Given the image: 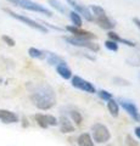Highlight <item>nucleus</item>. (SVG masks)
Here are the masks:
<instances>
[{
    "mask_svg": "<svg viewBox=\"0 0 140 146\" xmlns=\"http://www.w3.org/2000/svg\"><path fill=\"white\" fill-rule=\"evenodd\" d=\"M26 89L28 91L31 101L35 107L42 111H48L56 105V93L50 84L44 83V82H40V83L29 82L26 85Z\"/></svg>",
    "mask_w": 140,
    "mask_h": 146,
    "instance_id": "1",
    "label": "nucleus"
},
{
    "mask_svg": "<svg viewBox=\"0 0 140 146\" xmlns=\"http://www.w3.org/2000/svg\"><path fill=\"white\" fill-rule=\"evenodd\" d=\"M6 1L13 4V5L19 6L21 9H25V10H28V11H33V12H38V13H43V15L48 16V17H51L52 16V12L46 9L45 6L40 5V4L32 1V0H6Z\"/></svg>",
    "mask_w": 140,
    "mask_h": 146,
    "instance_id": "2",
    "label": "nucleus"
},
{
    "mask_svg": "<svg viewBox=\"0 0 140 146\" xmlns=\"http://www.w3.org/2000/svg\"><path fill=\"white\" fill-rule=\"evenodd\" d=\"M92 138L98 144H105L111 139V131L102 123H95L92 125Z\"/></svg>",
    "mask_w": 140,
    "mask_h": 146,
    "instance_id": "3",
    "label": "nucleus"
},
{
    "mask_svg": "<svg viewBox=\"0 0 140 146\" xmlns=\"http://www.w3.org/2000/svg\"><path fill=\"white\" fill-rule=\"evenodd\" d=\"M4 10H5V12L9 13V15H10L12 18H15V20L22 22V23H25L26 26L31 27V28H33V29L38 31V32H42V33H48V28H46V27L43 26L42 23H38L37 21L32 20V18L27 17V16H25V15H20V13H16V12H13V11H11V10H9V9H4Z\"/></svg>",
    "mask_w": 140,
    "mask_h": 146,
    "instance_id": "4",
    "label": "nucleus"
},
{
    "mask_svg": "<svg viewBox=\"0 0 140 146\" xmlns=\"http://www.w3.org/2000/svg\"><path fill=\"white\" fill-rule=\"evenodd\" d=\"M64 39L66 40L70 45H73V46H78V48H84V49H88L93 52H98L100 50V46L99 44L94 43L93 40H85V39H79V38H76V36H64Z\"/></svg>",
    "mask_w": 140,
    "mask_h": 146,
    "instance_id": "5",
    "label": "nucleus"
},
{
    "mask_svg": "<svg viewBox=\"0 0 140 146\" xmlns=\"http://www.w3.org/2000/svg\"><path fill=\"white\" fill-rule=\"evenodd\" d=\"M71 82H72V86L84 91V93H88V94H95L96 93V88L94 86V84L90 83L89 80L82 78V77H79V76H72Z\"/></svg>",
    "mask_w": 140,
    "mask_h": 146,
    "instance_id": "6",
    "label": "nucleus"
},
{
    "mask_svg": "<svg viewBox=\"0 0 140 146\" xmlns=\"http://www.w3.org/2000/svg\"><path fill=\"white\" fill-rule=\"evenodd\" d=\"M34 119L37 122V124L40 128L46 129L49 127H56L58 124V121L56 117H54L51 115H44V113H37L34 115Z\"/></svg>",
    "mask_w": 140,
    "mask_h": 146,
    "instance_id": "7",
    "label": "nucleus"
},
{
    "mask_svg": "<svg viewBox=\"0 0 140 146\" xmlns=\"http://www.w3.org/2000/svg\"><path fill=\"white\" fill-rule=\"evenodd\" d=\"M66 1L74 9V11H76V12H78L80 16H83L87 21H89V22H93V21H94L93 13L90 12L89 7L82 5V4H79L78 1H77V0H66Z\"/></svg>",
    "mask_w": 140,
    "mask_h": 146,
    "instance_id": "8",
    "label": "nucleus"
},
{
    "mask_svg": "<svg viewBox=\"0 0 140 146\" xmlns=\"http://www.w3.org/2000/svg\"><path fill=\"white\" fill-rule=\"evenodd\" d=\"M119 102H121V106L123 107V110L134 121L140 122V113L138 111V107L135 106V104L133 101H129V100H125V99H119Z\"/></svg>",
    "mask_w": 140,
    "mask_h": 146,
    "instance_id": "9",
    "label": "nucleus"
},
{
    "mask_svg": "<svg viewBox=\"0 0 140 146\" xmlns=\"http://www.w3.org/2000/svg\"><path fill=\"white\" fill-rule=\"evenodd\" d=\"M66 31L70 32V33L76 36V38H79V39H85V40H93L95 39L96 36L94 35L92 32L89 31H85V29H82L80 27H74V26H67L66 27Z\"/></svg>",
    "mask_w": 140,
    "mask_h": 146,
    "instance_id": "10",
    "label": "nucleus"
},
{
    "mask_svg": "<svg viewBox=\"0 0 140 146\" xmlns=\"http://www.w3.org/2000/svg\"><path fill=\"white\" fill-rule=\"evenodd\" d=\"M0 121L5 124H11V123L19 122V116L15 112L10 111V110H4L0 108Z\"/></svg>",
    "mask_w": 140,
    "mask_h": 146,
    "instance_id": "11",
    "label": "nucleus"
},
{
    "mask_svg": "<svg viewBox=\"0 0 140 146\" xmlns=\"http://www.w3.org/2000/svg\"><path fill=\"white\" fill-rule=\"evenodd\" d=\"M94 21L96 22V23L99 25V27L102 29H107V31H111V29H113L115 28V22H112L111 21V18L108 17L106 13L105 15H101V16H96V17H94Z\"/></svg>",
    "mask_w": 140,
    "mask_h": 146,
    "instance_id": "12",
    "label": "nucleus"
},
{
    "mask_svg": "<svg viewBox=\"0 0 140 146\" xmlns=\"http://www.w3.org/2000/svg\"><path fill=\"white\" fill-rule=\"evenodd\" d=\"M57 121H58V124H57V125H60L61 133L68 134V133H72V131H74V124H73V123H72L67 117L61 116Z\"/></svg>",
    "mask_w": 140,
    "mask_h": 146,
    "instance_id": "13",
    "label": "nucleus"
},
{
    "mask_svg": "<svg viewBox=\"0 0 140 146\" xmlns=\"http://www.w3.org/2000/svg\"><path fill=\"white\" fill-rule=\"evenodd\" d=\"M44 60H46L50 66H57V65H60V63H65L66 62L64 57L58 56L57 54L50 52V51H45V58Z\"/></svg>",
    "mask_w": 140,
    "mask_h": 146,
    "instance_id": "14",
    "label": "nucleus"
},
{
    "mask_svg": "<svg viewBox=\"0 0 140 146\" xmlns=\"http://www.w3.org/2000/svg\"><path fill=\"white\" fill-rule=\"evenodd\" d=\"M56 67V72L58 73V76L64 79H71L72 78V71L71 68L67 66V63H60V65L55 66Z\"/></svg>",
    "mask_w": 140,
    "mask_h": 146,
    "instance_id": "15",
    "label": "nucleus"
},
{
    "mask_svg": "<svg viewBox=\"0 0 140 146\" xmlns=\"http://www.w3.org/2000/svg\"><path fill=\"white\" fill-rule=\"evenodd\" d=\"M107 36L110 38L111 40H113V42H116V43H122V44H124V45H127V46H129V48H134L135 45V43H133V42H130V40H128V39H124V38H122V36H119L118 34L116 33V32H112V31H110L107 33Z\"/></svg>",
    "mask_w": 140,
    "mask_h": 146,
    "instance_id": "16",
    "label": "nucleus"
},
{
    "mask_svg": "<svg viewBox=\"0 0 140 146\" xmlns=\"http://www.w3.org/2000/svg\"><path fill=\"white\" fill-rule=\"evenodd\" d=\"M78 146H94V140L89 133H82L77 138Z\"/></svg>",
    "mask_w": 140,
    "mask_h": 146,
    "instance_id": "17",
    "label": "nucleus"
},
{
    "mask_svg": "<svg viewBox=\"0 0 140 146\" xmlns=\"http://www.w3.org/2000/svg\"><path fill=\"white\" fill-rule=\"evenodd\" d=\"M107 110H108V112H110V115L112 117H118V115H119V105H118V102H117L116 100H113V99L108 100L107 101Z\"/></svg>",
    "mask_w": 140,
    "mask_h": 146,
    "instance_id": "18",
    "label": "nucleus"
},
{
    "mask_svg": "<svg viewBox=\"0 0 140 146\" xmlns=\"http://www.w3.org/2000/svg\"><path fill=\"white\" fill-rule=\"evenodd\" d=\"M68 15H70V20H71V22L73 23L72 26H74V27H82V25H83V20H82V16H80L78 12H76V11H70V12H68Z\"/></svg>",
    "mask_w": 140,
    "mask_h": 146,
    "instance_id": "19",
    "label": "nucleus"
},
{
    "mask_svg": "<svg viewBox=\"0 0 140 146\" xmlns=\"http://www.w3.org/2000/svg\"><path fill=\"white\" fill-rule=\"evenodd\" d=\"M28 55L32 58H38V60H44L45 58V51L37 48H29L28 49Z\"/></svg>",
    "mask_w": 140,
    "mask_h": 146,
    "instance_id": "20",
    "label": "nucleus"
},
{
    "mask_svg": "<svg viewBox=\"0 0 140 146\" xmlns=\"http://www.w3.org/2000/svg\"><path fill=\"white\" fill-rule=\"evenodd\" d=\"M49 4L51 5V7H54L56 11H58L60 13H68V10H67V7L64 5V4H61L58 0H48Z\"/></svg>",
    "mask_w": 140,
    "mask_h": 146,
    "instance_id": "21",
    "label": "nucleus"
},
{
    "mask_svg": "<svg viewBox=\"0 0 140 146\" xmlns=\"http://www.w3.org/2000/svg\"><path fill=\"white\" fill-rule=\"evenodd\" d=\"M70 116H71V118H72V121H73L77 125H80V124H82L83 117H82V115H80V112H78V111H76V110H73V111H71V112H70Z\"/></svg>",
    "mask_w": 140,
    "mask_h": 146,
    "instance_id": "22",
    "label": "nucleus"
},
{
    "mask_svg": "<svg viewBox=\"0 0 140 146\" xmlns=\"http://www.w3.org/2000/svg\"><path fill=\"white\" fill-rule=\"evenodd\" d=\"M98 95H99V98H100L101 100H104V101H108V100H111L112 99V94L110 93V91H107V90H99L96 91Z\"/></svg>",
    "mask_w": 140,
    "mask_h": 146,
    "instance_id": "23",
    "label": "nucleus"
},
{
    "mask_svg": "<svg viewBox=\"0 0 140 146\" xmlns=\"http://www.w3.org/2000/svg\"><path fill=\"white\" fill-rule=\"evenodd\" d=\"M105 48L107 50H110V51H117V50H118V43H116V42H113V40L108 39V40L105 42Z\"/></svg>",
    "mask_w": 140,
    "mask_h": 146,
    "instance_id": "24",
    "label": "nucleus"
},
{
    "mask_svg": "<svg viewBox=\"0 0 140 146\" xmlns=\"http://www.w3.org/2000/svg\"><path fill=\"white\" fill-rule=\"evenodd\" d=\"M127 63H129L130 66L140 67V56H135V57H133V58H128Z\"/></svg>",
    "mask_w": 140,
    "mask_h": 146,
    "instance_id": "25",
    "label": "nucleus"
},
{
    "mask_svg": "<svg viewBox=\"0 0 140 146\" xmlns=\"http://www.w3.org/2000/svg\"><path fill=\"white\" fill-rule=\"evenodd\" d=\"M1 39H3V42H5V43L9 45V46H15V45H16L15 40H13L11 36H9V35H3Z\"/></svg>",
    "mask_w": 140,
    "mask_h": 146,
    "instance_id": "26",
    "label": "nucleus"
},
{
    "mask_svg": "<svg viewBox=\"0 0 140 146\" xmlns=\"http://www.w3.org/2000/svg\"><path fill=\"white\" fill-rule=\"evenodd\" d=\"M133 22H134V25L138 27V28L140 29V18H138V17H134L133 18Z\"/></svg>",
    "mask_w": 140,
    "mask_h": 146,
    "instance_id": "27",
    "label": "nucleus"
},
{
    "mask_svg": "<svg viewBox=\"0 0 140 146\" xmlns=\"http://www.w3.org/2000/svg\"><path fill=\"white\" fill-rule=\"evenodd\" d=\"M134 133H135V135H137V138H138V139H140V125L135 127V129H134Z\"/></svg>",
    "mask_w": 140,
    "mask_h": 146,
    "instance_id": "28",
    "label": "nucleus"
},
{
    "mask_svg": "<svg viewBox=\"0 0 140 146\" xmlns=\"http://www.w3.org/2000/svg\"><path fill=\"white\" fill-rule=\"evenodd\" d=\"M139 78H140V73H139Z\"/></svg>",
    "mask_w": 140,
    "mask_h": 146,
    "instance_id": "29",
    "label": "nucleus"
}]
</instances>
